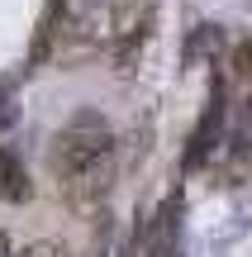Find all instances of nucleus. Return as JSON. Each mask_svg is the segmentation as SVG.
Masks as SVG:
<instances>
[{"label":"nucleus","instance_id":"1","mask_svg":"<svg viewBox=\"0 0 252 257\" xmlns=\"http://www.w3.org/2000/svg\"><path fill=\"white\" fill-rule=\"evenodd\" d=\"M57 172L62 195L76 210H95V205L110 195L114 176H119V157H114V134L110 124L95 110H81L67 119V128L53 138V153H48Z\"/></svg>","mask_w":252,"mask_h":257},{"label":"nucleus","instance_id":"2","mask_svg":"<svg viewBox=\"0 0 252 257\" xmlns=\"http://www.w3.org/2000/svg\"><path fill=\"white\" fill-rule=\"evenodd\" d=\"M219 124H224V91H219V81H214V91H209V105H205V114H200L195 134H190V148H186V172L205 167V157L214 153Z\"/></svg>","mask_w":252,"mask_h":257},{"label":"nucleus","instance_id":"3","mask_svg":"<svg viewBox=\"0 0 252 257\" xmlns=\"http://www.w3.org/2000/svg\"><path fill=\"white\" fill-rule=\"evenodd\" d=\"M34 195V186H29V172H24V162H19L10 148H0V200H29Z\"/></svg>","mask_w":252,"mask_h":257},{"label":"nucleus","instance_id":"4","mask_svg":"<svg viewBox=\"0 0 252 257\" xmlns=\"http://www.w3.org/2000/svg\"><path fill=\"white\" fill-rule=\"evenodd\" d=\"M110 29H114V5H105V0H91V5L76 15V34L81 38H110Z\"/></svg>","mask_w":252,"mask_h":257},{"label":"nucleus","instance_id":"5","mask_svg":"<svg viewBox=\"0 0 252 257\" xmlns=\"http://www.w3.org/2000/svg\"><path fill=\"white\" fill-rule=\"evenodd\" d=\"M247 172H252V143H247V138H233V148H228V162H224L228 186L247 181Z\"/></svg>","mask_w":252,"mask_h":257},{"label":"nucleus","instance_id":"6","mask_svg":"<svg viewBox=\"0 0 252 257\" xmlns=\"http://www.w3.org/2000/svg\"><path fill=\"white\" fill-rule=\"evenodd\" d=\"M233 76L238 81H252V38H243L233 48Z\"/></svg>","mask_w":252,"mask_h":257},{"label":"nucleus","instance_id":"7","mask_svg":"<svg viewBox=\"0 0 252 257\" xmlns=\"http://www.w3.org/2000/svg\"><path fill=\"white\" fill-rule=\"evenodd\" d=\"M19 257H67V248H62V243H53V238H38V243H29Z\"/></svg>","mask_w":252,"mask_h":257},{"label":"nucleus","instance_id":"8","mask_svg":"<svg viewBox=\"0 0 252 257\" xmlns=\"http://www.w3.org/2000/svg\"><path fill=\"white\" fill-rule=\"evenodd\" d=\"M0 257H19L15 248H10V238H5V233H0Z\"/></svg>","mask_w":252,"mask_h":257},{"label":"nucleus","instance_id":"9","mask_svg":"<svg viewBox=\"0 0 252 257\" xmlns=\"http://www.w3.org/2000/svg\"><path fill=\"white\" fill-rule=\"evenodd\" d=\"M119 257H138V248H133V243H129V252H119Z\"/></svg>","mask_w":252,"mask_h":257}]
</instances>
